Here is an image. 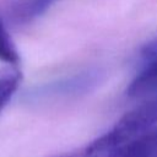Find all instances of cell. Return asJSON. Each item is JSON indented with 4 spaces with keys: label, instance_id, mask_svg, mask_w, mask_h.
Listing matches in <instances>:
<instances>
[{
    "label": "cell",
    "instance_id": "obj_1",
    "mask_svg": "<svg viewBox=\"0 0 157 157\" xmlns=\"http://www.w3.org/2000/svg\"><path fill=\"white\" fill-rule=\"evenodd\" d=\"M151 124L130 134L108 130L70 157H157V92L146 101Z\"/></svg>",
    "mask_w": 157,
    "mask_h": 157
},
{
    "label": "cell",
    "instance_id": "obj_2",
    "mask_svg": "<svg viewBox=\"0 0 157 157\" xmlns=\"http://www.w3.org/2000/svg\"><path fill=\"white\" fill-rule=\"evenodd\" d=\"M59 0H13L7 6V20L15 26H25L45 13Z\"/></svg>",
    "mask_w": 157,
    "mask_h": 157
},
{
    "label": "cell",
    "instance_id": "obj_3",
    "mask_svg": "<svg viewBox=\"0 0 157 157\" xmlns=\"http://www.w3.org/2000/svg\"><path fill=\"white\" fill-rule=\"evenodd\" d=\"M97 80V75L92 72L82 74L78 76H74L70 78H66L64 81H59L55 83H49L45 85L38 90H36L32 96L36 98H42V97H52V96H64V94H70L74 92H80L88 86L93 85Z\"/></svg>",
    "mask_w": 157,
    "mask_h": 157
},
{
    "label": "cell",
    "instance_id": "obj_4",
    "mask_svg": "<svg viewBox=\"0 0 157 157\" xmlns=\"http://www.w3.org/2000/svg\"><path fill=\"white\" fill-rule=\"evenodd\" d=\"M21 78V71L15 65L0 67V113L17 91Z\"/></svg>",
    "mask_w": 157,
    "mask_h": 157
},
{
    "label": "cell",
    "instance_id": "obj_5",
    "mask_svg": "<svg viewBox=\"0 0 157 157\" xmlns=\"http://www.w3.org/2000/svg\"><path fill=\"white\" fill-rule=\"evenodd\" d=\"M0 61L6 63L7 65H16L20 61L18 52L1 15H0Z\"/></svg>",
    "mask_w": 157,
    "mask_h": 157
},
{
    "label": "cell",
    "instance_id": "obj_6",
    "mask_svg": "<svg viewBox=\"0 0 157 157\" xmlns=\"http://www.w3.org/2000/svg\"><path fill=\"white\" fill-rule=\"evenodd\" d=\"M141 56L145 63L157 59V36L146 43L141 50Z\"/></svg>",
    "mask_w": 157,
    "mask_h": 157
}]
</instances>
